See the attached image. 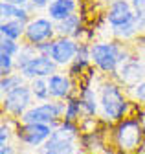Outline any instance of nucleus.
Listing matches in <instances>:
<instances>
[{
    "mask_svg": "<svg viewBox=\"0 0 145 154\" xmlns=\"http://www.w3.org/2000/svg\"><path fill=\"white\" fill-rule=\"evenodd\" d=\"M99 94V119L106 125H114L127 116H138L143 105L131 99L127 88L114 77L99 75L97 79Z\"/></svg>",
    "mask_w": 145,
    "mask_h": 154,
    "instance_id": "f257e3e1",
    "label": "nucleus"
},
{
    "mask_svg": "<svg viewBox=\"0 0 145 154\" xmlns=\"http://www.w3.org/2000/svg\"><path fill=\"white\" fill-rule=\"evenodd\" d=\"M17 72H20L26 81L37 79V77H50L55 72H59V66L53 63L51 57L48 55H35L31 61H28L22 68H19Z\"/></svg>",
    "mask_w": 145,
    "mask_h": 154,
    "instance_id": "f8f14e48",
    "label": "nucleus"
},
{
    "mask_svg": "<svg viewBox=\"0 0 145 154\" xmlns=\"http://www.w3.org/2000/svg\"><path fill=\"white\" fill-rule=\"evenodd\" d=\"M79 50V41H76L74 37H61L57 35L51 41V53L50 57L53 59L59 68H68L72 63H74L76 55Z\"/></svg>",
    "mask_w": 145,
    "mask_h": 154,
    "instance_id": "1a4fd4ad",
    "label": "nucleus"
},
{
    "mask_svg": "<svg viewBox=\"0 0 145 154\" xmlns=\"http://www.w3.org/2000/svg\"><path fill=\"white\" fill-rule=\"evenodd\" d=\"M50 2H51V0H29V4L26 8L31 11V15H37L39 11H46L48 9Z\"/></svg>",
    "mask_w": 145,
    "mask_h": 154,
    "instance_id": "393cba45",
    "label": "nucleus"
},
{
    "mask_svg": "<svg viewBox=\"0 0 145 154\" xmlns=\"http://www.w3.org/2000/svg\"><path fill=\"white\" fill-rule=\"evenodd\" d=\"M108 145L121 154H141L145 150V130L138 116H127L108 132Z\"/></svg>",
    "mask_w": 145,
    "mask_h": 154,
    "instance_id": "7ed1b4c3",
    "label": "nucleus"
},
{
    "mask_svg": "<svg viewBox=\"0 0 145 154\" xmlns=\"http://www.w3.org/2000/svg\"><path fill=\"white\" fill-rule=\"evenodd\" d=\"M26 22L22 20H2L0 22V37H8L13 41H24Z\"/></svg>",
    "mask_w": 145,
    "mask_h": 154,
    "instance_id": "f3484780",
    "label": "nucleus"
},
{
    "mask_svg": "<svg viewBox=\"0 0 145 154\" xmlns=\"http://www.w3.org/2000/svg\"><path fill=\"white\" fill-rule=\"evenodd\" d=\"M53 128L55 127L44 125V123H20L15 132V140L20 145H24L26 149L39 150L51 136Z\"/></svg>",
    "mask_w": 145,
    "mask_h": 154,
    "instance_id": "0eeeda50",
    "label": "nucleus"
},
{
    "mask_svg": "<svg viewBox=\"0 0 145 154\" xmlns=\"http://www.w3.org/2000/svg\"><path fill=\"white\" fill-rule=\"evenodd\" d=\"M17 72V59L11 55L0 53V77H6Z\"/></svg>",
    "mask_w": 145,
    "mask_h": 154,
    "instance_id": "4be33fe9",
    "label": "nucleus"
},
{
    "mask_svg": "<svg viewBox=\"0 0 145 154\" xmlns=\"http://www.w3.org/2000/svg\"><path fill=\"white\" fill-rule=\"evenodd\" d=\"M114 79L119 81L125 88H131V86L138 85L140 81H143L145 79V57H141L134 51V55L131 59L125 61L119 66Z\"/></svg>",
    "mask_w": 145,
    "mask_h": 154,
    "instance_id": "9d476101",
    "label": "nucleus"
},
{
    "mask_svg": "<svg viewBox=\"0 0 145 154\" xmlns=\"http://www.w3.org/2000/svg\"><path fill=\"white\" fill-rule=\"evenodd\" d=\"M83 118H85V112H83V106H81V101L77 97V94H76V95H72L70 99L64 101V119L79 123Z\"/></svg>",
    "mask_w": 145,
    "mask_h": 154,
    "instance_id": "6ab92c4d",
    "label": "nucleus"
},
{
    "mask_svg": "<svg viewBox=\"0 0 145 154\" xmlns=\"http://www.w3.org/2000/svg\"><path fill=\"white\" fill-rule=\"evenodd\" d=\"M79 9V0H51L44 15H48L53 22L64 20L66 17L77 13Z\"/></svg>",
    "mask_w": 145,
    "mask_h": 154,
    "instance_id": "4468645a",
    "label": "nucleus"
},
{
    "mask_svg": "<svg viewBox=\"0 0 145 154\" xmlns=\"http://www.w3.org/2000/svg\"><path fill=\"white\" fill-rule=\"evenodd\" d=\"M0 2H8V4H15V6H28L29 0H0Z\"/></svg>",
    "mask_w": 145,
    "mask_h": 154,
    "instance_id": "cd10ccee",
    "label": "nucleus"
},
{
    "mask_svg": "<svg viewBox=\"0 0 145 154\" xmlns=\"http://www.w3.org/2000/svg\"><path fill=\"white\" fill-rule=\"evenodd\" d=\"M131 6H132V9H134L136 20L140 22V26H141L143 31H145V0H131Z\"/></svg>",
    "mask_w": 145,
    "mask_h": 154,
    "instance_id": "b1692460",
    "label": "nucleus"
},
{
    "mask_svg": "<svg viewBox=\"0 0 145 154\" xmlns=\"http://www.w3.org/2000/svg\"><path fill=\"white\" fill-rule=\"evenodd\" d=\"M20 48H22V41H13V38H8V37H0V53L11 55L17 59V55L20 53Z\"/></svg>",
    "mask_w": 145,
    "mask_h": 154,
    "instance_id": "412c9836",
    "label": "nucleus"
},
{
    "mask_svg": "<svg viewBox=\"0 0 145 154\" xmlns=\"http://www.w3.org/2000/svg\"><path fill=\"white\" fill-rule=\"evenodd\" d=\"M24 83H28V81L22 77L20 72H15V73H11V75L0 77V95H4V94L11 92L13 88L20 86V85H24Z\"/></svg>",
    "mask_w": 145,
    "mask_h": 154,
    "instance_id": "aec40b11",
    "label": "nucleus"
},
{
    "mask_svg": "<svg viewBox=\"0 0 145 154\" xmlns=\"http://www.w3.org/2000/svg\"><path fill=\"white\" fill-rule=\"evenodd\" d=\"M63 119H64V101L50 99L44 103H35L20 118V123H44L57 127Z\"/></svg>",
    "mask_w": 145,
    "mask_h": 154,
    "instance_id": "39448f33",
    "label": "nucleus"
},
{
    "mask_svg": "<svg viewBox=\"0 0 145 154\" xmlns=\"http://www.w3.org/2000/svg\"><path fill=\"white\" fill-rule=\"evenodd\" d=\"M77 134H72L63 130L61 127H55L48 141L37 150L39 154H86L79 143Z\"/></svg>",
    "mask_w": 145,
    "mask_h": 154,
    "instance_id": "423d86ee",
    "label": "nucleus"
},
{
    "mask_svg": "<svg viewBox=\"0 0 145 154\" xmlns=\"http://www.w3.org/2000/svg\"><path fill=\"white\" fill-rule=\"evenodd\" d=\"M127 92H129V95H131L132 101H136L140 105H145V79L140 81L138 85L131 86V88H127Z\"/></svg>",
    "mask_w": 145,
    "mask_h": 154,
    "instance_id": "5701e85b",
    "label": "nucleus"
},
{
    "mask_svg": "<svg viewBox=\"0 0 145 154\" xmlns=\"http://www.w3.org/2000/svg\"><path fill=\"white\" fill-rule=\"evenodd\" d=\"M33 105H35V99H33L29 83H24L20 86L13 88L11 92L0 95V108H2V116H11V118L20 119Z\"/></svg>",
    "mask_w": 145,
    "mask_h": 154,
    "instance_id": "20e7f679",
    "label": "nucleus"
},
{
    "mask_svg": "<svg viewBox=\"0 0 145 154\" xmlns=\"http://www.w3.org/2000/svg\"><path fill=\"white\" fill-rule=\"evenodd\" d=\"M143 33V28L140 26V22L134 20L129 22V24H123V26H118V28H110V37L116 38V41H121V42H127V44H132L134 38Z\"/></svg>",
    "mask_w": 145,
    "mask_h": 154,
    "instance_id": "2eb2a0df",
    "label": "nucleus"
},
{
    "mask_svg": "<svg viewBox=\"0 0 145 154\" xmlns=\"http://www.w3.org/2000/svg\"><path fill=\"white\" fill-rule=\"evenodd\" d=\"M92 66L105 77H116L119 66L134 55L132 44H127L116 38L94 41L90 44Z\"/></svg>",
    "mask_w": 145,
    "mask_h": 154,
    "instance_id": "f03ea898",
    "label": "nucleus"
},
{
    "mask_svg": "<svg viewBox=\"0 0 145 154\" xmlns=\"http://www.w3.org/2000/svg\"><path fill=\"white\" fill-rule=\"evenodd\" d=\"M0 154H19V149L13 143H6V145H0Z\"/></svg>",
    "mask_w": 145,
    "mask_h": 154,
    "instance_id": "bb28decb",
    "label": "nucleus"
},
{
    "mask_svg": "<svg viewBox=\"0 0 145 154\" xmlns=\"http://www.w3.org/2000/svg\"><path fill=\"white\" fill-rule=\"evenodd\" d=\"M0 17H2V20H22V22L28 24L33 15L24 6H15V4H8V2H0Z\"/></svg>",
    "mask_w": 145,
    "mask_h": 154,
    "instance_id": "dca6fc26",
    "label": "nucleus"
},
{
    "mask_svg": "<svg viewBox=\"0 0 145 154\" xmlns=\"http://www.w3.org/2000/svg\"><path fill=\"white\" fill-rule=\"evenodd\" d=\"M31 94H33V99L37 103H44L50 101L51 95H50V86H48V77H37V79H31L28 81Z\"/></svg>",
    "mask_w": 145,
    "mask_h": 154,
    "instance_id": "a211bd4d",
    "label": "nucleus"
},
{
    "mask_svg": "<svg viewBox=\"0 0 145 154\" xmlns=\"http://www.w3.org/2000/svg\"><path fill=\"white\" fill-rule=\"evenodd\" d=\"M55 37H57L55 22H53L48 15H33L29 18V22L26 24L24 41L22 42H28V44L37 46L41 42L53 41Z\"/></svg>",
    "mask_w": 145,
    "mask_h": 154,
    "instance_id": "6e6552de",
    "label": "nucleus"
},
{
    "mask_svg": "<svg viewBox=\"0 0 145 154\" xmlns=\"http://www.w3.org/2000/svg\"><path fill=\"white\" fill-rule=\"evenodd\" d=\"M138 118H140V121H141V125H143V130H145V105L140 108V112H138Z\"/></svg>",
    "mask_w": 145,
    "mask_h": 154,
    "instance_id": "c85d7f7f",
    "label": "nucleus"
},
{
    "mask_svg": "<svg viewBox=\"0 0 145 154\" xmlns=\"http://www.w3.org/2000/svg\"><path fill=\"white\" fill-rule=\"evenodd\" d=\"M48 86H50L51 99L57 101H66L77 94V83L68 75V72H55L53 75H50Z\"/></svg>",
    "mask_w": 145,
    "mask_h": 154,
    "instance_id": "ddd939ff",
    "label": "nucleus"
},
{
    "mask_svg": "<svg viewBox=\"0 0 145 154\" xmlns=\"http://www.w3.org/2000/svg\"><path fill=\"white\" fill-rule=\"evenodd\" d=\"M103 18H105V24L108 28H118V26L132 22L136 18V15H134V9L131 6V0H110L106 4Z\"/></svg>",
    "mask_w": 145,
    "mask_h": 154,
    "instance_id": "9b49d317",
    "label": "nucleus"
},
{
    "mask_svg": "<svg viewBox=\"0 0 145 154\" xmlns=\"http://www.w3.org/2000/svg\"><path fill=\"white\" fill-rule=\"evenodd\" d=\"M35 48H37V53H39V55H48V57H50V53H51V41L41 42V44H37Z\"/></svg>",
    "mask_w": 145,
    "mask_h": 154,
    "instance_id": "a878e982",
    "label": "nucleus"
},
{
    "mask_svg": "<svg viewBox=\"0 0 145 154\" xmlns=\"http://www.w3.org/2000/svg\"><path fill=\"white\" fill-rule=\"evenodd\" d=\"M37 154H39V152H37Z\"/></svg>",
    "mask_w": 145,
    "mask_h": 154,
    "instance_id": "7c9ffc66",
    "label": "nucleus"
},
{
    "mask_svg": "<svg viewBox=\"0 0 145 154\" xmlns=\"http://www.w3.org/2000/svg\"><path fill=\"white\" fill-rule=\"evenodd\" d=\"M141 154H145V150H143V152H141Z\"/></svg>",
    "mask_w": 145,
    "mask_h": 154,
    "instance_id": "c756f323",
    "label": "nucleus"
}]
</instances>
